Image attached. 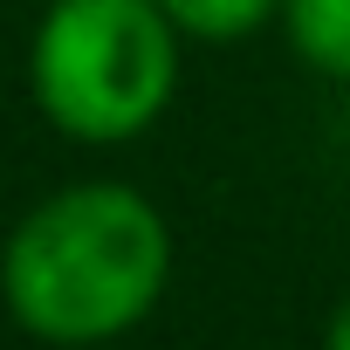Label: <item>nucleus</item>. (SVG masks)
Returning a JSON list of instances; mask_svg holds the SVG:
<instances>
[{"instance_id":"f03ea898","label":"nucleus","mask_w":350,"mask_h":350,"mask_svg":"<svg viewBox=\"0 0 350 350\" xmlns=\"http://www.w3.org/2000/svg\"><path fill=\"white\" fill-rule=\"evenodd\" d=\"M28 90L62 137L124 144L179 90V28L158 0H55L28 42Z\"/></svg>"},{"instance_id":"7ed1b4c3","label":"nucleus","mask_w":350,"mask_h":350,"mask_svg":"<svg viewBox=\"0 0 350 350\" xmlns=\"http://www.w3.org/2000/svg\"><path fill=\"white\" fill-rule=\"evenodd\" d=\"M282 21L309 69L350 83V0H282Z\"/></svg>"},{"instance_id":"39448f33","label":"nucleus","mask_w":350,"mask_h":350,"mask_svg":"<svg viewBox=\"0 0 350 350\" xmlns=\"http://www.w3.org/2000/svg\"><path fill=\"white\" fill-rule=\"evenodd\" d=\"M323 350H350V295L329 309V323H323Z\"/></svg>"},{"instance_id":"f257e3e1","label":"nucleus","mask_w":350,"mask_h":350,"mask_svg":"<svg viewBox=\"0 0 350 350\" xmlns=\"http://www.w3.org/2000/svg\"><path fill=\"white\" fill-rule=\"evenodd\" d=\"M172 282L165 213L117 179H83L28 206L0 247V302L49 350H117Z\"/></svg>"},{"instance_id":"20e7f679","label":"nucleus","mask_w":350,"mask_h":350,"mask_svg":"<svg viewBox=\"0 0 350 350\" xmlns=\"http://www.w3.org/2000/svg\"><path fill=\"white\" fill-rule=\"evenodd\" d=\"M275 8H282V0H158V14L179 35H200V42H241Z\"/></svg>"}]
</instances>
